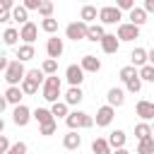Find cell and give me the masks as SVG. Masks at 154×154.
I'll return each instance as SVG.
<instances>
[{
  "label": "cell",
  "instance_id": "cell-42",
  "mask_svg": "<svg viewBox=\"0 0 154 154\" xmlns=\"http://www.w3.org/2000/svg\"><path fill=\"white\" fill-rule=\"evenodd\" d=\"M116 7H118L120 12H123V10H128V12H130V10H135V0H118V2H116Z\"/></svg>",
  "mask_w": 154,
  "mask_h": 154
},
{
  "label": "cell",
  "instance_id": "cell-49",
  "mask_svg": "<svg viewBox=\"0 0 154 154\" xmlns=\"http://www.w3.org/2000/svg\"><path fill=\"white\" fill-rule=\"evenodd\" d=\"M5 108H7V101H5V96H0V116H2Z\"/></svg>",
  "mask_w": 154,
  "mask_h": 154
},
{
  "label": "cell",
  "instance_id": "cell-39",
  "mask_svg": "<svg viewBox=\"0 0 154 154\" xmlns=\"http://www.w3.org/2000/svg\"><path fill=\"white\" fill-rule=\"evenodd\" d=\"M38 14L43 17V19H48V17H53V2H41V7H38Z\"/></svg>",
  "mask_w": 154,
  "mask_h": 154
},
{
  "label": "cell",
  "instance_id": "cell-45",
  "mask_svg": "<svg viewBox=\"0 0 154 154\" xmlns=\"http://www.w3.org/2000/svg\"><path fill=\"white\" fill-rule=\"evenodd\" d=\"M7 65H10V58H7L5 53H0V72H5V70H7Z\"/></svg>",
  "mask_w": 154,
  "mask_h": 154
},
{
  "label": "cell",
  "instance_id": "cell-1",
  "mask_svg": "<svg viewBox=\"0 0 154 154\" xmlns=\"http://www.w3.org/2000/svg\"><path fill=\"white\" fill-rule=\"evenodd\" d=\"M41 94H43V99H46L48 103L60 101V94H63V82H60V77H58V75L46 77L43 84H41Z\"/></svg>",
  "mask_w": 154,
  "mask_h": 154
},
{
  "label": "cell",
  "instance_id": "cell-50",
  "mask_svg": "<svg viewBox=\"0 0 154 154\" xmlns=\"http://www.w3.org/2000/svg\"><path fill=\"white\" fill-rule=\"evenodd\" d=\"M111 154H130V152H128V149H125V147H123V149H113V152H111Z\"/></svg>",
  "mask_w": 154,
  "mask_h": 154
},
{
  "label": "cell",
  "instance_id": "cell-31",
  "mask_svg": "<svg viewBox=\"0 0 154 154\" xmlns=\"http://www.w3.org/2000/svg\"><path fill=\"white\" fill-rule=\"evenodd\" d=\"M12 22H19V24H26L29 22V12L22 7V5H14L12 7Z\"/></svg>",
  "mask_w": 154,
  "mask_h": 154
},
{
  "label": "cell",
  "instance_id": "cell-23",
  "mask_svg": "<svg viewBox=\"0 0 154 154\" xmlns=\"http://www.w3.org/2000/svg\"><path fill=\"white\" fill-rule=\"evenodd\" d=\"M106 36V29L101 24H89L87 29V41H94V43H101V38Z\"/></svg>",
  "mask_w": 154,
  "mask_h": 154
},
{
  "label": "cell",
  "instance_id": "cell-15",
  "mask_svg": "<svg viewBox=\"0 0 154 154\" xmlns=\"http://www.w3.org/2000/svg\"><path fill=\"white\" fill-rule=\"evenodd\" d=\"M118 48H120V41L116 38V34H106V36L101 38V51H103V53L113 55V53H118Z\"/></svg>",
  "mask_w": 154,
  "mask_h": 154
},
{
  "label": "cell",
  "instance_id": "cell-16",
  "mask_svg": "<svg viewBox=\"0 0 154 154\" xmlns=\"http://www.w3.org/2000/svg\"><path fill=\"white\" fill-rule=\"evenodd\" d=\"M108 147L111 149H123L125 147V142H128V135H125V130H113L111 135H108Z\"/></svg>",
  "mask_w": 154,
  "mask_h": 154
},
{
  "label": "cell",
  "instance_id": "cell-34",
  "mask_svg": "<svg viewBox=\"0 0 154 154\" xmlns=\"http://www.w3.org/2000/svg\"><path fill=\"white\" fill-rule=\"evenodd\" d=\"M137 77H140V82H154V67L152 65H142L137 70Z\"/></svg>",
  "mask_w": 154,
  "mask_h": 154
},
{
  "label": "cell",
  "instance_id": "cell-29",
  "mask_svg": "<svg viewBox=\"0 0 154 154\" xmlns=\"http://www.w3.org/2000/svg\"><path fill=\"white\" fill-rule=\"evenodd\" d=\"M2 41H5V46H17V41H19V29L7 26L5 34H2Z\"/></svg>",
  "mask_w": 154,
  "mask_h": 154
},
{
  "label": "cell",
  "instance_id": "cell-47",
  "mask_svg": "<svg viewBox=\"0 0 154 154\" xmlns=\"http://www.w3.org/2000/svg\"><path fill=\"white\" fill-rule=\"evenodd\" d=\"M142 10H144V12H154V0H144Z\"/></svg>",
  "mask_w": 154,
  "mask_h": 154
},
{
  "label": "cell",
  "instance_id": "cell-27",
  "mask_svg": "<svg viewBox=\"0 0 154 154\" xmlns=\"http://www.w3.org/2000/svg\"><path fill=\"white\" fill-rule=\"evenodd\" d=\"M31 118H34V120H36L38 125H46V123L55 120V118L51 116V111H48V108H41V106H38L36 111H31Z\"/></svg>",
  "mask_w": 154,
  "mask_h": 154
},
{
  "label": "cell",
  "instance_id": "cell-40",
  "mask_svg": "<svg viewBox=\"0 0 154 154\" xmlns=\"http://www.w3.org/2000/svg\"><path fill=\"white\" fill-rule=\"evenodd\" d=\"M7 154H26V142H14V144H10Z\"/></svg>",
  "mask_w": 154,
  "mask_h": 154
},
{
  "label": "cell",
  "instance_id": "cell-46",
  "mask_svg": "<svg viewBox=\"0 0 154 154\" xmlns=\"http://www.w3.org/2000/svg\"><path fill=\"white\" fill-rule=\"evenodd\" d=\"M12 7H14V2H12V0H0V10H7V12H12Z\"/></svg>",
  "mask_w": 154,
  "mask_h": 154
},
{
  "label": "cell",
  "instance_id": "cell-4",
  "mask_svg": "<svg viewBox=\"0 0 154 154\" xmlns=\"http://www.w3.org/2000/svg\"><path fill=\"white\" fill-rule=\"evenodd\" d=\"M120 19H123V12H120L116 5H103V7H99V22H101V26H103V24H120Z\"/></svg>",
  "mask_w": 154,
  "mask_h": 154
},
{
  "label": "cell",
  "instance_id": "cell-13",
  "mask_svg": "<svg viewBox=\"0 0 154 154\" xmlns=\"http://www.w3.org/2000/svg\"><path fill=\"white\" fill-rule=\"evenodd\" d=\"M106 99H108V106H111V108H120V106L125 103V89H120V87H111L108 94H106Z\"/></svg>",
  "mask_w": 154,
  "mask_h": 154
},
{
  "label": "cell",
  "instance_id": "cell-41",
  "mask_svg": "<svg viewBox=\"0 0 154 154\" xmlns=\"http://www.w3.org/2000/svg\"><path fill=\"white\" fill-rule=\"evenodd\" d=\"M41 2H43V0H24V2H22V7H24L26 12H31V10H36V12H38Z\"/></svg>",
  "mask_w": 154,
  "mask_h": 154
},
{
  "label": "cell",
  "instance_id": "cell-33",
  "mask_svg": "<svg viewBox=\"0 0 154 154\" xmlns=\"http://www.w3.org/2000/svg\"><path fill=\"white\" fill-rule=\"evenodd\" d=\"M41 29H43L46 34H51V36H55V31H58V19H55V17H48V19H41Z\"/></svg>",
  "mask_w": 154,
  "mask_h": 154
},
{
  "label": "cell",
  "instance_id": "cell-52",
  "mask_svg": "<svg viewBox=\"0 0 154 154\" xmlns=\"http://www.w3.org/2000/svg\"><path fill=\"white\" fill-rule=\"evenodd\" d=\"M152 132H154V125H152Z\"/></svg>",
  "mask_w": 154,
  "mask_h": 154
},
{
  "label": "cell",
  "instance_id": "cell-53",
  "mask_svg": "<svg viewBox=\"0 0 154 154\" xmlns=\"http://www.w3.org/2000/svg\"><path fill=\"white\" fill-rule=\"evenodd\" d=\"M0 154H2V152H0Z\"/></svg>",
  "mask_w": 154,
  "mask_h": 154
},
{
  "label": "cell",
  "instance_id": "cell-11",
  "mask_svg": "<svg viewBox=\"0 0 154 154\" xmlns=\"http://www.w3.org/2000/svg\"><path fill=\"white\" fill-rule=\"evenodd\" d=\"M63 51H65V43H63V38H58V36H51V38L46 41V53H48V58H51V60H58V58L63 55Z\"/></svg>",
  "mask_w": 154,
  "mask_h": 154
},
{
  "label": "cell",
  "instance_id": "cell-8",
  "mask_svg": "<svg viewBox=\"0 0 154 154\" xmlns=\"http://www.w3.org/2000/svg\"><path fill=\"white\" fill-rule=\"evenodd\" d=\"M65 79H67V84L70 87H79L82 82H84V70L79 67V65H67L65 67Z\"/></svg>",
  "mask_w": 154,
  "mask_h": 154
},
{
  "label": "cell",
  "instance_id": "cell-3",
  "mask_svg": "<svg viewBox=\"0 0 154 154\" xmlns=\"http://www.w3.org/2000/svg\"><path fill=\"white\" fill-rule=\"evenodd\" d=\"M24 75H26L24 63H19V60L14 58V60H10V65H7V70H5V82H7L10 87H19L22 79H24Z\"/></svg>",
  "mask_w": 154,
  "mask_h": 154
},
{
  "label": "cell",
  "instance_id": "cell-43",
  "mask_svg": "<svg viewBox=\"0 0 154 154\" xmlns=\"http://www.w3.org/2000/svg\"><path fill=\"white\" fill-rule=\"evenodd\" d=\"M7 149H10V140H7V135H0V152L7 154Z\"/></svg>",
  "mask_w": 154,
  "mask_h": 154
},
{
  "label": "cell",
  "instance_id": "cell-25",
  "mask_svg": "<svg viewBox=\"0 0 154 154\" xmlns=\"http://www.w3.org/2000/svg\"><path fill=\"white\" fill-rule=\"evenodd\" d=\"M51 116L58 120V118H67V113H70V106L65 103V101H55V103H51Z\"/></svg>",
  "mask_w": 154,
  "mask_h": 154
},
{
  "label": "cell",
  "instance_id": "cell-30",
  "mask_svg": "<svg viewBox=\"0 0 154 154\" xmlns=\"http://www.w3.org/2000/svg\"><path fill=\"white\" fill-rule=\"evenodd\" d=\"M135 137H137V142L152 137V125H149V123H137V125H135Z\"/></svg>",
  "mask_w": 154,
  "mask_h": 154
},
{
  "label": "cell",
  "instance_id": "cell-44",
  "mask_svg": "<svg viewBox=\"0 0 154 154\" xmlns=\"http://www.w3.org/2000/svg\"><path fill=\"white\" fill-rule=\"evenodd\" d=\"M7 22H12V12L0 10V24H7Z\"/></svg>",
  "mask_w": 154,
  "mask_h": 154
},
{
  "label": "cell",
  "instance_id": "cell-51",
  "mask_svg": "<svg viewBox=\"0 0 154 154\" xmlns=\"http://www.w3.org/2000/svg\"><path fill=\"white\" fill-rule=\"evenodd\" d=\"M5 132V120H2V116H0V135Z\"/></svg>",
  "mask_w": 154,
  "mask_h": 154
},
{
  "label": "cell",
  "instance_id": "cell-48",
  "mask_svg": "<svg viewBox=\"0 0 154 154\" xmlns=\"http://www.w3.org/2000/svg\"><path fill=\"white\" fill-rule=\"evenodd\" d=\"M147 65H152V67H154V48H152V51H147Z\"/></svg>",
  "mask_w": 154,
  "mask_h": 154
},
{
  "label": "cell",
  "instance_id": "cell-38",
  "mask_svg": "<svg viewBox=\"0 0 154 154\" xmlns=\"http://www.w3.org/2000/svg\"><path fill=\"white\" fill-rule=\"evenodd\" d=\"M132 77H137V67H132V65L120 67V79H123V82H128V79H132Z\"/></svg>",
  "mask_w": 154,
  "mask_h": 154
},
{
  "label": "cell",
  "instance_id": "cell-32",
  "mask_svg": "<svg viewBox=\"0 0 154 154\" xmlns=\"http://www.w3.org/2000/svg\"><path fill=\"white\" fill-rule=\"evenodd\" d=\"M41 72H43L46 77H51V75H58V60H51V58H46V60L41 63Z\"/></svg>",
  "mask_w": 154,
  "mask_h": 154
},
{
  "label": "cell",
  "instance_id": "cell-18",
  "mask_svg": "<svg viewBox=\"0 0 154 154\" xmlns=\"http://www.w3.org/2000/svg\"><path fill=\"white\" fill-rule=\"evenodd\" d=\"M2 96H5L7 106H19V103H22V96H24V94H22V89H19V87H7Z\"/></svg>",
  "mask_w": 154,
  "mask_h": 154
},
{
  "label": "cell",
  "instance_id": "cell-35",
  "mask_svg": "<svg viewBox=\"0 0 154 154\" xmlns=\"http://www.w3.org/2000/svg\"><path fill=\"white\" fill-rule=\"evenodd\" d=\"M137 154H154V137H147L137 142Z\"/></svg>",
  "mask_w": 154,
  "mask_h": 154
},
{
  "label": "cell",
  "instance_id": "cell-14",
  "mask_svg": "<svg viewBox=\"0 0 154 154\" xmlns=\"http://www.w3.org/2000/svg\"><path fill=\"white\" fill-rule=\"evenodd\" d=\"M79 67H82L84 72H99V70H101V60H99L96 55L87 53V55H82V60H79Z\"/></svg>",
  "mask_w": 154,
  "mask_h": 154
},
{
  "label": "cell",
  "instance_id": "cell-21",
  "mask_svg": "<svg viewBox=\"0 0 154 154\" xmlns=\"http://www.w3.org/2000/svg\"><path fill=\"white\" fill-rule=\"evenodd\" d=\"M96 17H99V10H96L94 5H84V7H82V12H79V22H84L87 26H89V24H94V19H96Z\"/></svg>",
  "mask_w": 154,
  "mask_h": 154
},
{
  "label": "cell",
  "instance_id": "cell-26",
  "mask_svg": "<svg viewBox=\"0 0 154 154\" xmlns=\"http://www.w3.org/2000/svg\"><path fill=\"white\" fill-rule=\"evenodd\" d=\"M130 60H132V67H137V70H140L142 65H147V51L137 46V48L130 53Z\"/></svg>",
  "mask_w": 154,
  "mask_h": 154
},
{
  "label": "cell",
  "instance_id": "cell-17",
  "mask_svg": "<svg viewBox=\"0 0 154 154\" xmlns=\"http://www.w3.org/2000/svg\"><path fill=\"white\" fill-rule=\"evenodd\" d=\"M79 144H82V135H77L75 130H67V132L63 135V147H65V149L75 152V149H79Z\"/></svg>",
  "mask_w": 154,
  "mask_h": 154
},
{
  "label": "cell",
  "instance_id": "cell-19",
  "mask_svg": "<svg viewBox=\"0 0 154 154\" xmlns=\"http://www.w3.org/2000/svg\"><path fill=\"white\" fill-rule=\"evenodd\" d=\"M38 87H41V82H36V79H34V77H29V75H24V79H22V84H19L22 94H26V96L36 94V91H38Z\"/></svg>",
  "mask_w": 154,
  "mask_h": 154
},
{
  "label": "cell",
  "instance_id": "cell-5",
  "mask_svg": "<svg viewBox=\"0 0 154 154\" xmlns=\"http://www.w3.org/2000/svg\"><path fill=\"white\" fill-rule=\"evenodd\" d=\"M87 29H89V26H87L84 22H79V19H77V22H70V24L65 26V36H67L70 41H75V43H77V41L87 38Z\"/></svg>",
  "mask_w": 154,
  "mask_h": 154
},
{
  "label": "cell",
  "instance_id": "cell-6",
  "mask_svg": "<svg viewBox=\"0 0 154 154\" xmlns=\"http://www.w3.org/2000/svg\"><path fill=\"white\" fill-rule=\"evenodd\" d=\"M116 38L118 41H135V38H140V29L132 26L130 22H120L118 31H116Z\"/></svg>",
  "mask_w": 154,
  "mask_h": 154
},
{
  "label": "cell",
  "instance_id": "cell-12",
  "mask_svg": "<svg viewBox=\"0 0 154 154\" xmlns=\"http://www.w3.org/2000/svg\"><path fill=\"white\" fill-rule=\"evenodd\" d=\"M36 36H38V26H36L34 22H26V24H22V26H19V38H22L24 43L34 46Z\"/></svg>",
  "mask_w": 154,
  "mask_h": 154
},
{
  "label": "cell",
  "instance_id": "cell-37",
  "mask_svg": "<svg viewBox=\"0 0 154 154\" xmlns=\"http://www.w3.org/2000/svg\"><path fill=\"white\" fill-rule=\"evenodd\" d=\"M140 89H142L140 77H132V79H128V82H125V91H130V94H140Z\"/></svg>",
  "mask_w": 154,
  "mask_h": 154
},
{
  "label": "cell",
  "instance_id": "cell-10",
  "mask_svg": "<svg viewBox=\"0 0 154 154\" xmlns=\"http://www.w3.org/2000/svg\"><path fill=\"white\" fill-rule=\"evenodd\" d=\"M135 113L142 118V123H147V120H154V101L140 99V101L135 103Z\"/></svg>",
  "mask_w": 154,
  "mask_h": 154
},
{
  "label": "cell",
  "instance_id": "cell-2",
  "mask_svg": "<svg viewBox=\"0 0 154 154\" xmlns=\"http://www.w3.org/2000/svg\"><path fill=\"white\" fill-rule=\"evenodd\" d=\"M65 125L70 128V130H87V128H91L94 125V118L89 116V113H84V111H70L67 113V118H65Z\"/></svg>",
  "mask_w": 154,
  "mask_h": 154
},
{
  "label": "cell",
  "instance_id": "cell-20",
  "mask_svg": "<svg viewBox=\"0 0 154 154\" xmlns=\"http://www.w3.org/2000/svg\"><path fill=\"white\" fill-rule=\"evenodd\" d=\"M82 99H84V91H82L79 87H70V89L65 91V99H63V101H65L67 106H77Z\"/></svg>",
  "mask_w": 154,
  "mask_h": 154
},
{
  "label": "cell",
  "instance_id": "cell-7",
  "mask_svg": "<svg viewBox=\"0 0 154 154\" xmlns=\"http://www.w3.org/2000/svg\"><path fill=\"white\" fill-rule=\"evenodd\" d=\"M29 120H31V111H29V106H24V103L14 106V111H12V123H14L17 128H26Z\"/></svg>",
  "mask_w": 154,
  "mask_h": 154
},
{
  "label": "cell",
  "instance_id": "cell-22",
  "mask_svg": "<svg viewBox=\"0 0 154 154\" xmlns=\"http://www.w3.org/2000/svg\"><path fill=\"white\" fill-rule=\"evenodd\" d=\"M128 19H130V24H132V26H137V29H140V26L147 22V12H144L142 7H137V5H135V10H130Z\"/></svg>",
  "mask_w": 154,
  "mask_h": 154
},
{
  "label": "cell",
  "instance_id": "cell-28",
  "mask_svg": "<svg viewBox=\"0 0 154 154\" xmlns=\"http://www.w3.org/2000/svg\"><path fill=\"white\" fill-rule=\"evenodd\" d=\"M113 149L108 147V142L103 140V137H96L94 142H91V154H111Z\"/></svg>",
  "mask_w": 154,
  "mask_h": 154
},
{
  "label": "cell",
  "instance_id": "cell-36",
  "mask_svg": "<svg viewBox=\"0 0 154 154\" xmlns=\"http://www.w3.org/2000/svg\"><path fill=\"white\" fill-rule=\"evenodd\" d=\"M55 130H58V120H51V123H46V125H38V135H43V137L55 135Z\"/></svg>",
  "mask_w": 154,
  "mask_h": 154
},
{
  "label": "cell",
  "instance_id": "cell-9",
  "mask_svg": "<svg viewBox=\"0 0 154 154\" xmlns=\"http://www.w3.org/2000/svg\"><path fill=\"white\" fill-rule=\"evenodd\" d=\"M113 116H116V108H111L108 103H106V106H101V108L96 111V118H94L96 128H108V125L113 123Z\"/></svg>",
  "mask_w": 154,
  "mask_h": 154
},
{
  "label": "cell",
  "instance_id": "cell-24",
  "mask_svg": "<svg viewBox=\"0 0 154 154\" xmlns=\"http://www.w3.org/2000/svg\"><path fill=\"white\" fill-rule=\"evenodd\" d=\"M36 55V48L34 46H29V43H22V46H17V60L19 63H26V60H31Z\"/></svg>",
  "mask_w": 154,
  "mask_h": 154
}]
</instances>
